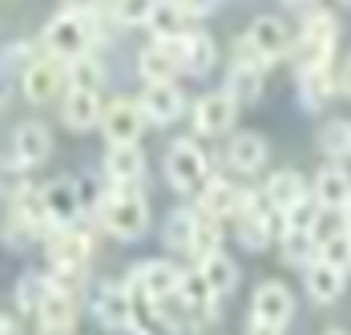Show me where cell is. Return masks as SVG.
I'll use <instances>...</instances> for the list:
<instances>
[{
    "label": "cell",
    "mask_w": 351,
    "mask_h": 335,
    "mask_svg": "<svg viewBox=\"0 0 351 335\" xmlns=\"http://www.w3.org/2000/svg\"><path fill=\"white\" fill-rule=\"evenodd\" d=\"M178 299L186 303V311H190V327H206V323L214 319L218 295L210 291V283L202 279V270H182V287H178Z\"/></svg>",
    "instance_id": "obj_13"
},
{
    "label": "cell",
    "mask_w": 351,
    "mask_h": 335,
    "mask_svg": "<svg viewBox=\"0 0 351 335\" xmlns=\"http://www.w3.org/2000/svg\"><path fill=\"white\" fill-rule=\"evenodd\" d=\"M0 335H16V323H12V315H4V327H0Z\"/></svg>",
    "instance_id": "obj_44"
},
{
    "label": "cell",
    "mask_w": 351,
    "mask_h": 335,
    "mask_svg": "<svg viewBox=\"0 0 351 335\" xmlns=\"http://www.w3.org/2000/svg\"><path fill=\"white\" fill-rule=\"evenodd\" d=\"M287 45H291V33H287V25H282L279 16H258L254 25H250V36L243 41V57L239 61H250V65H271V61H279L282 53H287Z\"/></svg>",
    "instance_id": "obj_6"
},
{
    "label": "cell",
    "mask_w": 351,
    "mask_h": 335,
    "mask_svg": "<svg viewBox=\"0 0 351 335\" xmlns=\"http://www.w3.org/2000/svg\"><path fill=\"white\" fill-rule=\"evenodd\" d=\"M315 202L323 206V210H343L351 202V178L348 170L339 166H327L315 174Z\"/></svg>",
    "instance_id": "obj_24"
},
{
    "label": "cell",
    "mask_w": 351,
    "mask_h": 335,
    "mask_svg": "<svg viewBox=\"0 0 351 335\" xmlns=\"http://www.w3.org/2000/svg\"><path fill=\"white\" fill-rule=\"evenodd\" d=\"M93 33H97L93 12H61V16H53L49 29H45V49H49L57 61H77V57H89Z\"/></svg>",
    "instance_id": "obj_1"
},
{
    "label": "cell",
    "mask_w": 351,
    "mask_h": 335,
    "mask_svg": "<svg viewBox=\"0 0 351 335\" xmlns=\"http://www.w3.org/2000/svg\"><path fill=\"white\" fill-rule=\"evenodd\" d=\"M145 109L138 101H113L106 105V117H101V130H106L109 146H138L141 130H145Z\"/></svg>",
    "instance_id": "obj_10"
},
{
    "label": "cell",
    "mask_w": 351,
    "mask_h": 335,
    "mask_svg": "<svg viewBox=\"0 0 351 335\" xmlns=\"http://www.w3.org/2000/svg\"><path fill=\"white\" fill-rule=\"evenodd\" d=\"M69 85L73 89H89V93H97L101 89V81H106V73H101V61L97 57H77L69 61Z\"/></svg>",
    "instance_id": "obj_34"
},
{
    "label": "cell",
    "mask_w": 351,
    "mask_h": 335,
    "mask_svg": "<svg viewBox=\"0 0 351 335\" xmlns=\"http://www.w3.org/2000/svg\"><path fill=\"white\" fill-rule=\"evenodd\" d=\"M89 251H93V238L73 231V227L53 235V242H49V263H53V279H57L61 291H69L73 283H77V275L89 263Z\"/></svg>",
    "instance_id": "obj_4"
},
{
    "label": "cell",
    "mask_w": 351,
    "mask_h": 335,
    "mask_svg": "<svg viewBox=\"0 0 351 335\" xmlns=\"http://www.w3.org/2000/svg\"><path fill=\"white\" fill-rule=\"evenodd\" d=\"M348 4H351V0H348Z\"/></svg>",
    "instance_id": "obj_47"
},
{
    "label": "cell",
    "mask_w": 351,
    "mask_h": 335,
    "mask_svg": "<svg viewBox=\"0 0 351 335\" xmlns=\"http://www.w3.org/2000/svg\"><path fill=\"white\" fill-rule=\"evenodd\" d=\"M178 4H182L190 16H206V12H214V8H218V0H178Z\"/></svg>",
    "instance_id": "obj_40"
},
{
    "label": "cell",
    "mask_w": 351,
    "mask_h": 335,
    "mask_svg": "<svg viewBox=\"0 0 351 335\" xmlns=\"http://www.w3.org/2000/svg\"><path fill=\"white\" fill-rule=\"evenodd\" d=\"M299 89H303V101L307 105H323V101L339 89V81H331L327 69H311V73H299Z\"/></svg>",
    "instance_id": "obj_35"
},
{
    "label": "cell",
    "mask_w": 351,
    "mask_h": 335,
    "mask_svg": "<svg viewBox=\"0 0 351 335\" xmlns=\"http://www.w3.org/2000/svg\"><path fill=\"white\" fill-rule=\"evenodd\" d=\"M263 198H267V206H271L275 214H291L299 202L311 198V194H307V182H303L295 170H279V174H271V178H267Z\"/></svg>",
    "instance_id": "obj_15"
},
{
    "label": "cell",
    "mask_w": 351,
    "mask_h": 335,
    "mask_svg": "<svg viewBox=\"0 0 351 335\" xmlns=\"http://www.w3.org/2000/svg\"><path fill=\"white\" fill-rule=\"evenodd\" d=\"M138 73L145 77V85H170L182 73V57H178V49L170 41H154L149 49H141Z\"/></svg>",
    "instance_id": "obj_14"
},
{
    "label": "cell",
    "mask_w": 351,
    "mask_h": 335,
    "mask_svg": "<svg viewBox=\"0 0 351 335\" xmlns=\"http://www.w3.org/2000/svg\"><path fill=\"white\" fill-rule=\"evenodd\" d=\"M170 45H174L178 57H182V69L194 73V77L210 73L214 57H218V49H214V41L206 33H186V36H178V41H170Z\"/></svg>",
    "instance_id": "obj_20"
},
{
    "label": "cell",
    "mask_w": 351,
    "mask_h": 335,
    "mask_svg": "<svg viewBox=\"0 0 351 335\" xmlns=\"http://www.w3.org/2000/svg\"><path fill=\"white\" fill-rule=\"evenodd\" d=\"M234 126V97L222 89V93H206V97L194 105V130L198 134H226Z\"/></svg>",
    "instance_id": "obj_16"
},
{
    "label": "cell",
    "mask_w": 351,
    "mask_h": 335,
    "mask_svg": "<svg viewBox=\"0 0 351 335\" xmlns=\"http://www.w3.org/2000/svg\"><path fill=\"white\" fill-rule=\"evenodd\" d=\"M21 89H25V97L33 101V105H45V101L57 97V89H61V69L53 57H40L33 65L25 69V77H21Z\"/></svg>",
    "instance_id": "obj_19"
},
{
    "label": "cell",
    "mask_w": 351,
    "mask_h": 335,
    "mask_svg": "<svg viewBox=\"0 0 351 335\" xmlns=\"http://www.w3.org/2000/svg\"><path fill=\"white\" fill-rule=\"evenodd\" d=\"M40 190H45V210H49L53 231H69L73 222L81 218V190H77V182L73 178H57V182H49Z\"/></svg>",
    "instance_id": "obj_12"
},
{
    "label": "cell",
    "mask_w": 351,
    "mask_h": 335,
    "mask_svg": "<svg viewBox=\"0 0 351 335\" xmlns=\"http://www.w3.org/2000/svg\"><path fill=\"white\" fill-rule=\"evenodd\" d=\"M106 117V109H101V97L97 93H89V89H69V97H65V126L69 130H89V126H97Z\"/></svg>",
    "instance_id": "obj_25"
},
{
    "label": "cell",
    "mask_w": 351,
    "mask_h": 335,
    "mask_svg": "<svg viewBox=\"0 0 351 335\" xmlns=\"http://www.w3.org/2000/svg\"><path fill=\"white\" fill-rule=\"evenodd\" d=\"M319 259L331 263V267H339V270H348L351 267V231L339 238H331V242H323L319 246Z\"/></svg>",
    "instance_id": "obj_39"
},
{
    "label": "cell",
    "mask_w": 351,
    "mask_h": 335,
    "mask_svg": "<svg viewBox=\"0 0 351 335\" xmlns=\"http://www.w3.org/2000/svg\"><path fill=\"white\" fill-rule=\"evenodd\" d=\"M335 41H339V21L331 12L315 8L303 25L299 36V49H295V65L299 73H311V69H327L331 65V53H335Z\"/></svg>",
    "instance_id": "obj_2"
},
{
    "label": "cell",
    "mask_w": 351,
    "mask_h": 335,
    "mask_svg": "<svg viewBox=\"0 0 351 335\" xmlns=\"http://www.w3.org/2000/svg\"><path fill=\"white\" fill-rule=\"evenodd\" d=\"M295 315V295L282 287V283H263L250 299V323L254 327H271V332H282Z\"/></svg>",
    "instance_id": "obj_8"
},
{
    "label": "cell",
    "mask_w": 351,
    "mask_h": 335,
    "mask_svg": "<svg viewBox=\"0 0 351 335\" xmlns=\"http://www.w3.org/2000/svg\"><path fill=\"white\" fill-rule=\"evenodd\" d=\"M93 311H97V319L109 332H125V327H134L138 299H134L130 283H101L97 295H93Z\"/></svg>",
    "instance_id": "obj_9"
},
{
    "label": "cell",
    "mask_w": 351,
    "mask_h": 335,
    "mask_svg": "<svg viewBox=\"0 0 351 335\" xmlns=\"http://www.w3.org/2000/svg\"><path fill=\"white\" fill-rule=\"evenodd\" d=\"M226 93L234 97V105H250L263 97V69L250 61H234L230 77H226Z\"/></svg>",
    "instance_id": "obj_26"
},
{
    "label": "cell",
    "mask_w": 351,
    "mask_h": 335,
    "mask_svg": "<svg viewBox=\"0 0 351 335\" xmlns=\"http://www.w3.org/2000/svg\"><path fill=\"white\" fill-rule=\"evenodd\" d=\"M36 319H40V332L45 335H65L73 327V319H77V303H73L69 291H57L53 299L40 307Z\"/></svg>",
    "instance_id": "obj_28"
},
{
    "label": "cell",
    "mask_w": 351,
    "mask_h": 335,
    "mask_svg": "<svg viewBox=\"0 0 351 335\" xmlns=\"http://www.w3.org/2000/svg\"><path fill=\"white\" fill-rule=\"evenodd\" d=\"M198 270H202V279L210 283L214 295H230L234 287H239V267H234V259L230 255H210V259H202L198 263Z\"/></svg>",
    "instance_id": "obj_31"
},
{
    "label": "cell",
    "mask_w": 351,
    "mask_h": 335,
    "mask_svg": "<svg viewBox=\"0 0 351 335\" xmlns=\"http://www.w3.org/2000/svg\"><path fill=\"white\" fill-rule=\"evenodd\" d=\"M267 137L263 134H234L230 137V146H226V162L239 170V174H254V170H263L267 162Z\"/></svg>",
    "instance_id": "obj_22"
},
{
    "label": "cell",
    "mask_w": 351,
    "mask_h": 335,
    "mask_svg": "<svg viewBox=\"0 0 351 335\" xmlns=\"http://www.w3.org/2000/svg\"><path fill=\"white\" fill-rule=\"evenodd\" d=\"M348 270L331 267V263H323V259H315L311 267H307V295L315 303H335L339 295H343V287H348V279H343Z\"/></svg>",
    "instance_id": "obj_23"
},
{
    "label": "cell",
    "mask_w": 351,
    "mask_h": 335,
    "mask_svg": "<svg viewBox=\"0 0 351 335\" xmlns=\"http://www.w3.org/2000/svg\"><path fill=\"white\" fill-rule=\"evenodd\" d=\"M97 0H65V12H93Z\"/></svg>",
    "instance_id": "obj_41"
},
{
    "label": "cell",
    "mask_w": 351,
    "mask_h": 335,
    "mask_svg": "<svg viewBox=\"0 0 351 335\" xmlns=\"http://www.w3.org/2000/svg\"><path fill=\"white\" fill-rule=\"evenodd\" d=\"M343 218H348V231H351V202L343 206Z\"/></svg>",
    "instance_id": "obj_45"
},
{
    "label": "cell",
    "mask_w": 351,
    "mask_h": 335,
    "mask_svg": "<svg viewBox=\"0 0 351 335\" xmlns=\"http://www.w3.org/2000/svg\"><path fill=\"white\" fill-rule=\"evenodd\" d=\"M166 178L174 190H202L210 182V158L198 150V141H174L166 154Z\"/></svg>",
    "instance_id": "obj_5"
},
{
    "label": "cell",
    "mask_w": 351,
    "mask_h": 335,
    "mask_svg": "<svg viewBox=\"0 0 351 335\" xmlns=\"http://www.w3.org/2000/svg\"><path fill=\"white\" fill-rule=\"evenodd\" d=\"M138 105L145 109V117L154 126H170V122L182 117V109H186V101H182V93H178L174 85H145Z\"/></svg>",
    "instance_id": "obj_18"
},
{
    "label": "cell",
    "mask_w": 351,
    "mask_h": 335,
    "mask_svg": "<svg viewBox=\"0 0 351 335\" xmlns=\"http://www.w3.org/2000/svg\"><path fill=\"white\" fill-rule=\"evenodd\" d=\"M106 174L113 186H134L145 174V154L138 146H109L106 154Z\"/></svg>",
    "instance_id": "obj_21"
},
{
    "label": "cell",
    "mask_w": 351,
    "mask_h": 335,
    "mask_svg": "<svg viewBox=\"0 0 351 335\" xmlns=\"http://www.w3.org/2000/svg\"><path fill=\"white\" fill-rule=\"evenodd\" d=\"M282 259L295 263V267H311L319 259V242L311 231H287L282 235Z\"/></svg>",
    "instance_id": "obj_33"
},
{
    "label": "cell",
    "mask_w": 351,
    "mask_h": 335,
    "mask_svg": "<svg viewBox=\"0 0 351 335\" xmlns=\"http://www.w3.org/2000/svg\"><path fill=\"white\" fill-rule=\"evenodd\" d=\"M61 287H57V279H45V275H25L21 283H16V307L21 311H33L40 315V307L53 299Z\"/></svg>",
    "instance_id": "obj_30"
},
{
    "label": "cell",
    "mask_w": 351,
    "mask_h": 335,
    "mask_svg": "<svg viewBox=\"0 0 351 335\" xmlns=\"http://www.w3.org/2000/svg\"><path fill=\"white\" fill-rule=\"evenodd\" d=\"M246 335H282V332H271V327H254V323H246Z\"/></svg>",
    "instance_id": "obj_43"
},
{
    "label": "cell",
    "mask_w": 351,
    "mask_h": 335,
    "mask_svg": "<svg viewBox=\"0 0 351 335\" xmlns=\"http://www.w3.org/2000/svg\"><path fill=\"white\" fill-rule=\"evenodd\" d=\"M335 81H339V93H348V97H351V57H348V65L339 69V77H335Z\"/></svg>",
    "instance_id": "obj_42"
},
{
    "label": "cell",
    "mask_w": 351,
    "mask_h": 335,
    "mask_svg": "<svg viewBox=\"0 0 351 335\" xmlns=\"http://www.w3.org/2000/svg\"><path fill=\"white\" fill-rule=\"evenodd\" d=\"M319 150L327 154V158H351V122L348 117H331V122H323V130H319Z\"/></svg>",
    "instance_id": "obj_32"
},
{
    "label": "cell",
    "mask_w": 351,
    "mask_h": 335,
    "mask_svg": "<svg viewBox=\"0 0 351 335\" xmlns=\"http://www.w3.org/2000/svg\"><path fill=\"white\" fill-rule=\"evenodd\" d=\"M246 198H250L246 190L222 182V178H210L202 186V214H210V218H239L246 210Z\"/></svg>",
    "instance_id": "obj_17"
},
{
    "label": "cell",
    "mask_w": 351,
    "mask_h": 335,
    "mask_svg": "<svg viewBox=\"0 0 351 335\" xmlns=\"http://www.w3.org/2000/svg\"><path fill=\"white\" fill-rule=\"evenodd\" d=\"M218 238H222V218L202 214V222H198V238H194V255H198V263L210 259V255H218Z\"/></svg>",
    "instance_id": "obj_37"
},
{
    "label": "cell",
    "mask_w": 351,
    "mask_h": 335,
    "mask_svg": "<svg viewBox=\"0 0 351 335\" xmlns=\"http://www.w3.org/2000/svg\"><path fill=\"white\" fill-rule=\"evenodd\" d=\"M125 283L138 295H145L149 303H166V299H174L178 287H182V270L170 259H149V263H138V267L130 270Z\"/></svg>",
    "instance_id": "obj_7"
},
{
    "label": "cell",
    "mask_w": 351,
    "mask_h": 335,
    "mask_svg": "<svg viewBox=\"0 0 351 335\" xmlns=\"http://www.w3.org/2000/svg\"><path fill=\"white\" fill-rule=\"evenodd\" d=\"M198 222H202V214H198V210H186V206H178L174 214L166 218V246H170V251H186V255H194Z\"/></svg>",
    "instance_id": "obj_27"
},
{
    "label": "cell",
    "mask_w": 351,
    "mask_h": 335,
    "mask_svg": "<svg viewBox=\"0 0 351 335\" xmlns=\"http://www.w3.org/2000/svg\"><path fill=\"white\" fill-rule=\"evenodd\" d=\"M186 8L178 4V0H158V8H154V16H149V29H154V41H178V36H186Z\"/></svg>",
    "instance_id": "obj_29"
},
{
    "label": "cell",
    "mask_w": 351,
    "mask_h": 335,
    "mask_svg": "<svg viewBox=\"0 0 351 335\" xmlns=\"http://www.w3.org/2000/svg\"><path fill=\"white\" fill-rule=\"evenodd\" d=\"M158 0H113V21L117 25H149Z\"/></svg>",
    "instance_id": "obj_36"
},
{
    "label": "cell",
    "mask_w": 351,
    "mask_h": 335,
    "mask_svg": "<svg viewBox=\"0 0 351 335\" xmlns=\"http://www.w3.org/2000/svg\"><path fill=\"white\" fill-rule=\"evenodd\" d=\"M319 214H323V206L315 202V194L311 198H303L291 214H282V222H287V231H315Z\"/></svg>",
    "instance_id": "obj_38"
},
{
    "label": "cell",
    "mask_w": 351,
    "mask_h": 335,
    "mask_svg": "<svg viewBox=\"0 0 351 335\" xmlns=\"http://www.w3.org/2000/svg\"><path fill=\"white\" fill-rule=\"evenodd\" d=\"M101 222L109 235L117 238H138L149 227V206L134 186H113L109 198L101 202Z\"/></svg>",
    "instance_id": "obj_3"
},
{
    "label": "cell",
    "mask_w": 351,
    "mask_h": 335,
    "mask_svg": "<svg viewBox=\"0 0 351 335\" xmlns=\"http://www.w3.org/2000/svg\"><path fill=\"white\" fill-rule=\"evenodd\" d=\"M53 150V137L40 122H25L12 130V146H8V166L16 170H29V166H40Z\"/></svg>",
    "instance_id": "obj_11"
},
{
    "label": "cell",
    "mask_w": 351,
    "mask_h": 335,
    "mask_svg": "<svg viewBox=\"0 0 351 335\" xmlns=\"http://www.w3.org/2000/svg\"><path fill=\"white\" fill-rule=\"evenodd\" d=\"M323 335H348V332H339V327H331V332H323Z\"/></svg>",
    "instance_id": "obj_46"
}]
</instances>
